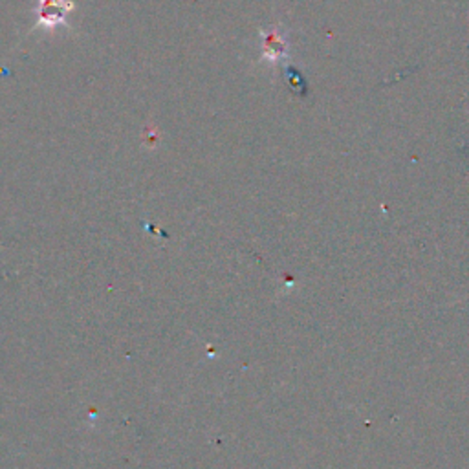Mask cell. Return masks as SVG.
Returning <instances> with one entry per match:
<instances>
[{
	"instance_id": "cell-1",
	"label": "cell",
	"mask_w": 469,
	"mask_h": 469,
	"mask_svg": "<svg viewBox=\"0 0 469 469\" xmlns=\"http://www.w3.org/2000/svg\"><path fill=\"white\" fill-rule=\"evenodd\" d=\"M74 3L70 0H41V15L37 26L50 30L66 20V15L74 12Z\"/></svg>"
}]
</instances>
